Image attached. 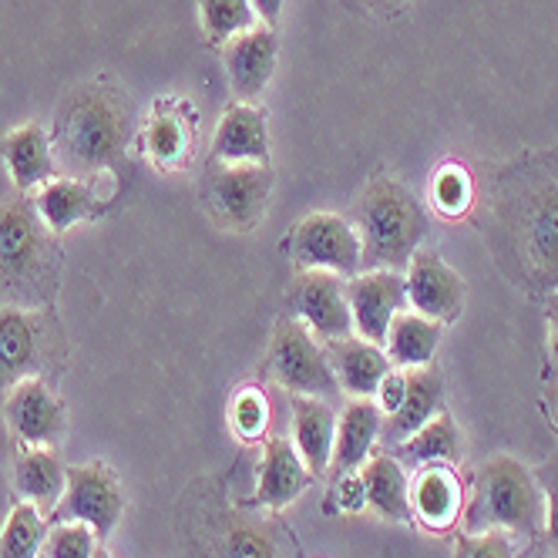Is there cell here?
Listing matches in <instances>:
<instances>
[{"mask_svg": "<svg viewBox=\"0 0 558 558\" xmlns=\"http://www.w3.org/2000/svg\"><path fill=\"white\" fill-rule=\"evenodd\" d=\"M498 222L525 283L558 287V172L538 169L505 179Z\"/></svg>", "mask_w": 558, "mask_h": 558, "instance_id": "6da1fadb", "label": "cell"}, {"mask_svg": "<svg viewBox=\"0 0 558 558\" xmlns=\"http://www.w3.org/2000/svg\"><path fill=\"white\" fill-rule=\"evenodd\" d=\"M461 525L468 535L508 532L535 538L545 529V495L535 471L508 454L488 458L474 471L471 498L464 501Z\"/></svg>", "mask_w": 558, "mask_h": 558, "instance_id": "7a4b0ae2", "label": "cell"}, {"mask_svg": "<svg viewBox=\"0 0 558 558\" xmlns=\"http://www.w3.org/2000/svg\"><path fill=\"white\" fill-rule=\"evenodd\" d=\"M129 132L132 118L122 95L101 85H88L61 105L54 145L71 172L88 175L122 162Z\"/></svg>", "mask_w": 558, "mask_h": 558, "instance_id": "3957f363", "label": "cell"}, {"mask_svg": "<svg viewBox=\"0 0 558 558\" xmlns=\"http://www.w3.org/2000/svg\"><path fill=\"white\" fill-rule=\"evenodd\" d=\"M364 259L361 269H408L427 235V213L404 182L390 175L374 179L356 203Z\"/></svg>", "mask_w": 558, "mask_h": 558, "instance_id": "277c9868", "label": "cell"}, {"mask_svg": "<svg viewBox=\"0 0 558 558\" xmlns=\"http://www.w3.org/2000/svg\"><path fill=\"white\" fill-rule=\"evenodd\" d=\"M51 235L27 198L0 203V290L14 300H41V283H54Z\"/></svg>", "mask_w": 558, "mask_h": 558, "instance_id": "5b68a950", "label": "cell"}, {"mask_svg": "<svg viewBox=\"0 0 558 558\" xmlns=\"http://www.w3.org/2000/svg\"><path fill=\"white\" fill-rule=\"evenodd\" d=\"M198 558H290L279 532L269 518H256L235 508L209 505L195 498L189 522Z\"/></svg>", "mask_w": 558, "mask_h": 558, "instance_id": "8992f818", "label": "cell"}, {"mask_svg": "<svg viewBox=\"0 0 558 558\" xmlns=\"http://www.w3.org/2000/svg\"><path fill=\"white\" fill-rule=\"evenodd\" d=\"M61 356V337L48 313L0 306V404L27 377H45Z\"/></svg>", "mask_w": 558, "mask_h": 558, "instance_id": "52a82bcc", "label": "cell"}, {"mask_svg": "<svg viewBox=\"0 0 558 558\" xmlns=\"http://www.w3.org/2000/svg\"><path fill=\"white\" fill-rule=\"evenodd\" d=\"M266 374L293 397H330L340 390L327 350L303 320H279L266 350Z\"/></svg>", "mask_w": 558, "mask_h": 558, "instance_id": "ba28073f", "label": "cell"}, {"mask_svg": "<svg viewBox=\"0 0 558 558\" xmlns=\"http://www.w3.org/2000/svg\"><path fill=\"white\" fill-rule=\"evenodd\" d=\"M125 514V488L114 471L101 461L68 468V488L58 508L48 514V525L85 522L98 538H108Z\"/></svg>", "mask_w": 558, "mask_h": 558, "instance_id": "9c48e42d", "label": "cell"}, {"mask_svg": "<svg viewBox=\"0 0 558 558\" xmlns=\"http://www.w3.org/2000/svg\"><path fill=\"white\" fill-rule=\"evenodd\" d=\"M272 175L269 166L259 162H235L222 166L206 175V203L219 226L232 232H250L263 222L266 203H269Z\"/></svg>", "mask_w": 558, "mask_h": 558, "instance_id": "30bf717a", "label": "cell"}, {"mask_svg": "<svg viewBox=\"0 0 558 558\" xmlns=\"http://www.w3.org/2000/svg\"><path fill=\"white\" fill-rule=\"evenodd\" d=\"M287 250L300 269H330L337 276L361 272V232L333 213H310L296 222Z\"/></svg>", "mask_w": 558, "mask_h": 558, "instance_id": "8fae6325", "label": "cell"}, {"mask_svg": "<svg viewBox=\"0 0 558 558\" xmlns=\"http://www.w3.org/2000/svg\"><path fill=\"white\" fill-rule=\"evenodd\" d=\"M290 306L296 320H303L316 337L340 340L353 333L347 283L330 269H300L296 283L290 287Z\"/></svg>", "mask_w": 558, "mask_h": 558, "instance_id": "7c38bea8", "label": "cell"}, {"mask_svg": "<svg viewBox=\"0 0 558 558\" xmlns=\"http://www.w3.org/2000/svg\"><path fill=\"white\" fill-rule=\"evenodd\" d=\"M353 330L371 343H384L390 320L408 306V287L397 269H364L347 279Z\"/></svg>", "mask_w": 558, "mask_h": 558, "instance_id": "4fadbf2b", "label": "cell"}, {"mask_svg": "<svg viewBox=\"0 0 558 558\" xmlns=\"http://www.w3.org/2000/svg\"><path fill=\"white\" fill-rule=\"evenodd\" d=\"M4 414H8V427L14 430L17 445L24 451H31V448H54L64 437V430H68L64 404L51 393L45 377L21 380L4 397Z\"/></svg>", "mask_w": 558, "mask_h": 558, "instance_id": "5bb4252c", "label": "cell"}, {"mask_svg": "<svg viewBox=\"0 0 558 558\" xmlns=\"http://www.w3.org/2000/svg\"><path fill=\"white\" fill-rule=\"evenodd\" d=\"M404 287H408V303L414 306V313L437 324L458 320L464 296H468L464 279L441 259V253H430V250H417L411 256Z\"/></svg>", "mask_w": 558, "mask_h": 558, "instance_id": "9a60e30c", "label": "cell"}, {"mask_svg": "<svg viewBox=\"0 0 558 558\" xmlns=\"http://www.w3.org/2000/svg\"><path fill=\"white\" fill-rule=\"evenodd\" d=\"M276 58H279V37L272 27H253L232 37L222 48V64L235 105H256L263 98Z\"/></svg>", "mask_w": 558, "mask_h": 558, "instance_id": "2e32d148", "label": "cell"}, {"mask_svg": "<svg viewBox=\"0 0 558 558\" xmlns=\"http://www.w3.org/2000/svg\"><path fill=\"white\" fill-rule=\"evenodd\" d=\"M411 508H414L417 522L430 532H448L461 522L464 488L448 461H434V464L417 468L414 482H411Z\"/></svg>", "mask_w": 558, "mask_h": 558, "instance_id": "e0dca14e", "label": "cell"}, {"mask_svg": "<svg viewBox=\"0 0 558 558\" xmlns=\"http://www.w3.org/2000/svg\"><path fill=\"white\" fill-rule=\"evenodd\" d=\"M327 356H330V367H333L340 390L350 393V401L374 397L380 380L393 371L387 350H380V343L364 340L361 333L327 340Z\"/></svg>", "mask_w": 558, "mask_h": 558, "instance_id": "ac0fdd59", "label": "cell"}, {"mask_svg": "<svg viewBox=\"0 0 558 558\" xmlns=\"http://www.w3.org/2000/svg\"><path fill=\"white\" fill-rule=\"evenodd\" d=\"M310 485H313V474L303 464L293 441H283V437H269V441H263L259 482H256V505L259 508L283 511Z\"/></svg>", "mask_w": 558, "mask_h": 558, "instance_id": "d6986e66", "label": "cell"}, {"mask_svg": "<svg viewBox=\"0 0 558 558\" xmlns=\"http://www.w3.org/2000/svg\"><path fill=\"white\" fill-rule=\"evenodd\" d=\"M408 374V390H404V401L397 408L390 417H384V441L390 445H401L414 430H421L434 414H441V404H445V377L434 364L427 367H414V371H404Z\"/></svg>", "mask_w": 558, "mask_h": 558, "instance_id": "ffe728a7", "label": "cell"}, {"mask_svg": "<svg viewBox=\"0 0 558 558\" xmlns=\"http://www.w3.org/2000/svg\"><path fill=\"white\" fill-rule=\"evenodd\" d=\"M213 158L222 166L235 162H269V138L266 118L256 105H232L226 108L222 122L213 138Z\"/></svg>", "mask_w": 558, "mask_h": 558, "instance_id": "44dd1931", "label": "cell"}, {"mask_svg": "<svg viewBox=\"0 0 558 558\" xmlns=\"http://www.w3.org/2000/svg\"><path fill=\"white\" fill-rule=\"evenodd\" d=\"M34 209L41 216V222L61 235L77 222H88L98 219L108 209V198H101L88 182H77V179H51L48 185L37 189L34 195Z\"/></svg>", "mask_w": 558, "mask_h": 558, "instance_id": "7402d4cb", "label": "cell"}, {"mask_svg": "<svg viewBox=\"0 0 558 558\" xmlns=\"http://www.w3.org/2000/svg\"><path fill=\"white\" fill-rule=\"evenodd\" d=\"M337 445V414L320 397H293V448L310 474L330 471Z\"/></svg>", "mask_w": 558, "mask_h": 558, "instance_id": "603a6c76", "label": "cell"}, {"mask_svg": "<svg viewBox=\"0 0 558 558\" xmlns=\"http://www.w3.org/2000/svg\"><path fill=\"white\" fill-rule=\"evenodd\" d=\"M384 427V411L377 408L374 397H364V401H350L337 421V445H333V474H350L361 471L364 461L371 458L377 437Z\"/></svg>", "mask_w": 558, "mask_h": 558, "instance_id": "cb8c5ba5", "label": "cell"}, {"mask_svg": "<svg viewBox=\"0 0 558 558\" xmlns=\"http://www.w3.org/2000/svg\"><path fill=\"white\" fill-rule=\"evenodd\" d=\"M361 482L367 492V508H374L387 522H414V508H411V477L404 464L393 454H377L367 458L361 468Z\"/></svg>", "mask_w": 558, "mask_h": 558, "instance_id": "d4e9b609", "label": "cell"}, {"mask_svg": "<svg viewBox=\"0 0 558 558\" xmlns=\"http://www.w3.org/2000/svg\"><path fill=\"white\" fill-rule=\"evenodd\" d=\"M0 151L17 189H41L54 179V145L41 125H21L0 138Z\"/></svg>", "mask_w": 558, "mask_h": 558, "instance_id": "484cf974", "label": "cell"}, {"mask_svg": "<svg viewBox=\"0 0 558 558\" xmlns=\"http://www.w3.org/2000/svg\"><path fill=\"white\" fill-rule=\"evenodd\" d=\"M68 488V468L51 448H31L14 464V492L21 501L34 505L41 514H51Z\"/></svg>", "mask_w": 558, "mask_h": 558, "instance_id": "4316f807", "label": "cell"}, {"mask_svg": "<svg viewBox=\"0 0 558 558\" xmlns=\"http://www.w3.org/2000/svg\"><path fill=\"white\" fill-rule=\"evenodd\" d=\"M441 337H445V324L427 320V316H421L414 310H401L390 320L384 347H387L390 364H397L401 371H414V367L434 364V353L441 347Z\"/></svg>", "mask_w": 558, "mask_h": 558, "instance_id": "83f0119b", "label": "cell"}, {"mask_svg": "<svg viewBox=\"0 0 558 558\" xmlns=\"http://www.w3.org/2000/svg\"><path fill=\"white\" fill-rule=\"evenodd\" d=\"M461 454V430L451 414H434L421 430H414L408 441L397 445V461L401 464H434V461H448L454 464Z\"/></svg>", "mask_w": 558, "mask_h": 558, "instance_id": "f1b7e54d", "label": "cell"}, {"mask_svg": "<svg viewBox=\"0 0 558 558\" xmlns=\"http://www.w3.org/2000/svg\"><path fill=\"white\" fill-rule=\"evenodd\" d=\"M48 518L34 505L21 501L4 522L0 532V558H37L48 538Z\"/></svg>", "mask_w": 558, "mask_h": 558, "instance_id": "f546056e", "label": "cell"}, {"mask_svg": "<svg viewBox=\"0 0 558 558\" xmlns=\"http://www.w3.org/2000/svg\"><path fill=\"white\" fill-rule=\"evenodd\" d=\"M198 11H203V27L209 34V41L222 48L232 37L253 31L259 21L253 11V0H198Z\"/></svg>", "mask_w": 558, "mask_h": 558, "instance_id": "4dcf8cb0", "label": "cell"}, {"mask_svg": "<svg viewBox=\"0 0 558 558\" xmlns=\"http://www.w3.org/2000/svg\"><path fill=\"white\" fill-rule=\"evenodd\" d=\"M145 145L158 169H175L189 155V125L179 114H155L145 132Z\"/></svg>", "mask_w": 558, "mask_h": 558, "instance_id": "1f68e13d", "label": "cell"}, {"mask_svg": "<svg viewBox=\"0 0 558 558\" xmlns=\"http://www.w3.org/2000/svg\"><path fill=\"white\" fill-rule=\"evenodd\" d=\"M430 198L441 216L461 219L474 206V182L461 166H441L430 179Z\"/></svg>", "mask_w": 558, "mask_h": 558, "instance_id": "d6a6232c", "label": "cell"}, {"mask_svg": "<svg viewBox=\"0 0 558 558\" xmlns=\"http://www.w3.org/2000/svg\"><path fill=\"white\" fill-rule=\"evenodd\" d=\"M229 421H232V430L239 441H259V437L266 434L269 427V401H266V393L253 384L246 387H239L235 397H232V404H229Z\"/></svg>", "mask_w": 558, "mask_h": 558, "instance_id": "836d02e7", "label": "cell"}, {"mask_svg": "<svg viewBox=\"0 0 558 558\" xmlns=\"http://www.w3.org/2000/svg\"><path fill=\"white\" fill-rule=\"evenodd\" d=\"M98 548V535L92 532V525L85 522H64V525H51L41 555L45 558H95Z\"/></svg>", "mask_w": 558, "mask_h": 558, "instance_id": "e575fe53", "label": "cell"}, {"mask_svg": "<svg viewBox=\"0 0 558 558\" xmlns=\"http://www.w3.org/2000/svg\"><path fill=\"white\" fill-rule=\"evenodd\" d=\"M454 558H518V551L508 532H464L454 542Z\"/></svg>", "mask_w": 558, "mask_h": 558, "instance_id": "d590c367", "label": "cell"}, {"mask_svg": "<svg viewBox=\"0 0 558 558\" xmlns=\"http://www.w3.org/2000/svg\"><path fill=\"white\" fill-rule=\"evenodd\" d=\"M535 477L545 495V529L548 538L558 545V458H548L542 468H535Z\"/></svg>", "mask_w": 558, "mask_h": 558, "instance_id": "8d00e7d4", "label": "cell"}, {"mask_svg": "<svg viewBox=\"0 0 558 558\" xmlns=\"http://www.w3.org/2000/svg\"><path fill=\"white\" fill-rule=\"evenodd\" d=\"M337 505L347 514H361L367 508V492L361 482V471H350V474L337 477Z\"/></svg>", "mask_w": 558, "mask_h": 558, "instance_id": "74e56055", "label": "cell"}, {"mask_svg": "<svg viewBox=\"0 0 558 558\" xmlns=\"http://www.w3.org/2000/svg\"><path fill=\"white\" fill-rule=\"evenodd\" d=\"M404 390H408V374H404V371H390V374L380 380V387H377V393H374V401H377V408L384 411V417H390L397 408H401Z\"/></svg>", "mask_w": 558, "mask_h": 558, "instance_id": "f35d334b", "label": "cell"}, {"mask_svg": "<svg viewBox=\"0 0 558 558\" xmlns=\"http://www.w3.org/2000/svg\"><path fill=\"white\" fill-rule=\"evenodd\" d=\"M548 353H551V374H558V287L548 296Z\"/></svg>", "mask_w": 558, "mask_h": 558, "instance_id": "ab89813d", "label": "cell"}, {"mask_svg": "<svg viewBox=\"0 0 558 558\" xmlns=\"http://www.w3.org/2000/svg\"><path fill=\"white\" fill-rule=\"evenodd\" d=\"M353 8H361V11H367V14H377V17H390V14H397L401 11L408 0H350Z\"/></svg>", "mask_w": 558, "mask_h": 558, "instance_id": "60d3db41", "label": "cell"}, {"mask_svg": "<svg viewBox=\"0 0 558 558\" xmlns=\"http://www.w3.org/2000/svg\"><path fill=\"white\" fill-rule=\"evenodd\" d=\"M283 4H287V0H253V11L263 21V27H272L276 31L279 14H283Z\"/></svg>", "mask_w": 558, "mask_h": 558, "instance_id": "b9f144b4", "label": "cell"}, {"mask_svg": "<svg viewBox=\"0 0 558 558\" xmlns=\"http://www.w3.org/2000/svg\"><path fill=\"white\" fill-rule=\"evenodd\" d=\"M551 417H555V424H558V387L551 390Z\"/></svg>", "mask_w": 558, "mask_h": 558, "instance_id": "7bdbcfd3", "label": "cell"}, {"mask_svg": "<svg viewBox=\"0 0 558 558\" xmlns=\"http://www.w3.org/2000/svg\"><path fill=\"white\" fill-rule=\"evenodd\" d=\"M95 558H111V551H108L105 545H98V548H95Z\"/></svg>", "mask_w": 558, "mask_h": 558, "instance_id": "ee69618b", "label": "cell"}, {"mask_svg": "<svg viewBox=\"0 0 558 558\" xmlns=\"http://www.w3.org/2000/svg\"><path fill=\"white\" fill-rule=\"evenodd\" d=\"M532 558H548V555H532Z\"/></svg>", "mask_w": 558, "mask_h": 558, "instance_id": "f6af8a7d", "label": "cell"}]
</instances>
